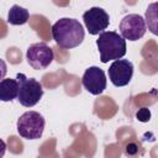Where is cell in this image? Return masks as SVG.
<instances>
[{"mask_svg":"<svg viewBox=\"0 0 158 158\" xmlns=\"http://www.w3.org/2000/svg\"><path fill=\"white\" fill-rule=\"evenodd\" d=\"M84 27L75 19L63 17L54 22L52 26V37L54 42L64 49H70L80 46L84 41Z\"/></svg>","mask_w":158,"mask_h":158,"instance_id":"obj_1","label":"cell"},{"mask_svg":"<svg viewBox=\"0 0 158 158\" xmlns=\"http://www.w3.org/2000/svg\"><path fill=\"white\" fill-rule=\"evenodd\" d=\"M101 63L116 60L126 54V40L115 31H104L96 40Z\"/></svg>","mask_w":158,"mask_h":158,"instance_id":"obj_2","label":"cell"},{"mask_svg":"<svg viewBox=\"0 0 158 158\" xmlns=\"http://www.w3.org/2000/svg\"><path fill=\"white\" fill-rule=\"evenodd\" d=\"M44 117L37 111L23 112L16 122L17 133L25 139H38L44 131Z\"/></svg>","mask_w":158,"mask_h":158,"instance_id":"obj_3","label":"cell"},{"mask_svg":"<svg viewBox=\"0 0 158 158\" xmlns=\"http://www.w3.org/2000/svg\"><path fill=\"white\" fill-rule=\"evenodd\" d=\"M16 79L19 83V102L25 107L35 106L43 95L42 84L33 78H27L23 73H17Z\"/></svg>","mask_w":158,"mask_h":158,"instance_id":"obj_4","label":"cell"},{"mask_svg":"<svg viewBox=\"0 0 158 158\" xmlns=\"http://www.w3.org/2000/svg\"><path fill=\"white\" fill-rule=\"evenodd\" d=\"M26 59L30 67L36 70H42L49 67L54 59L53 49L44 42L31 44L26 51Z\"/></svg>","mask_w":158,"mask_h":158,"instance_id":"obj_5","label":"cell"},{"mask_svg":"<svg viewBox=\"0 0 158 158\" xmlns=\"http://www.w3.org/2000/svg\"><path fill=\"white\" fill-rule=\"evenodd\" d=\"M120 35L128 41H137L142 38L147 31V25L144 17L138 14H128L122 17L118 25Z\"/></svg>","mask_w":158,"mask_h":158,"instance_id":"obj_6","label":"cell"},{"mask_svg":"<svg viewBox=\"0 0 158 158\" xmlns=\"http://www.w3.org/2000/svg\"><path fill=\"white\" fill-rule=\"evenodd\" d=\"M83 20L90 35H100L107 28L110 23L109 14L104 9L98 7V6L86 10L83 14Z\"/></svg>","mask_w":158,"mask_h":158,"instance_id":"obj_7","label":"cell"},{"mask_svg":"<svg viewBox=\"0 0 158 158\" xmlns=\"http://www.w3.org/2000/svg\"><path fill=\"white\" fill-rule=\"evenodd\" d=\"M106 75L99 67H89L81 78V84L86 91L93 95H100L106 89Z\"/></svg>","mask_w":158,"mask_h":158,"instance_id":"obj_8","label":"cell"},{"mask_svg":"<svg viewBox=\"0 0 158 158\" xmlns=\"http://www.w3.org/2000/svg\"><path fill=\"white\" fill-rule=\"evenodd\" d=\"M133 75V64L128 59H116L109 67V78L115 86L127 85Z\"/></svg>","mask_w":158,"mask_h":158,"instance_id":"obj_9","label":"cell"},{"mask_svg":"<svg viewBox=\"0 0 158 158\" xmlns=\"http://www.w3.org/2000/svg\"><path fill=\"white\" fill-rule=\"evenodd\" d=\"M19 94V83L17 79L6 78L0 81V100L1 101H12L17 99Z\"/></svg>","mask_w":158,"mask_h":158,"instance_id":"obj_10","label":"cell"},{"mask_svg":"<svg viewBox=\"0 0 158 158\" xmlns=\"http://www.w3.org/2000/svg\"><path fill=\"white\" fill-rule=\"evenodd\" d=\"M30 19V12L27 9L20 5H12L7 12V22L14 26L25 25Z\"/></svg>","mask_w":158,"mask_h":158,"instance_id":"obj_11","label":"cell"},{"mask_svg":"<svg viewBox=\"0 0 158 158\" xmlns=\"http://www.w3.org/2000/svg\"><path fill=\"white\" fill-rule=\"evenodd\" d=\"M144 20H146L148 31L158 36V1L148 5V7L146 9Z\"/></svg>","mask_w":158,"mask_h":158,"instance_id":"obj_12","label":"cell"},{"mask_svg":"<svg viewBox=\"0 0 158 158\" xmlns=\"http://www.w3.org/2000/svg\"><path fill=\"white\" fill-rule=\"evenodd\" d=\"M136 118L141 122H148L151 120V111L147 107H141L136 112Z\"/></svg>","mask_w":158,"mask_h":158,"instance_id":"obj_13","label":"cell"},{"mask_svg":"<svg viewBox=\"0 0 158 158\" xmlns=\"http://www.w3.org/2000/svg\"><path fill=\"white\" fill-rule=\"evenodd\" d=\"M138 149H139V147H138V144L136 142H130V143H127L125 146V153L127 156H135V154H137L138 153Z\"/></svg>","mask_w":158,"mask_h":158,"instance_id":"obj_14","label":"cell"}]
</instances>
